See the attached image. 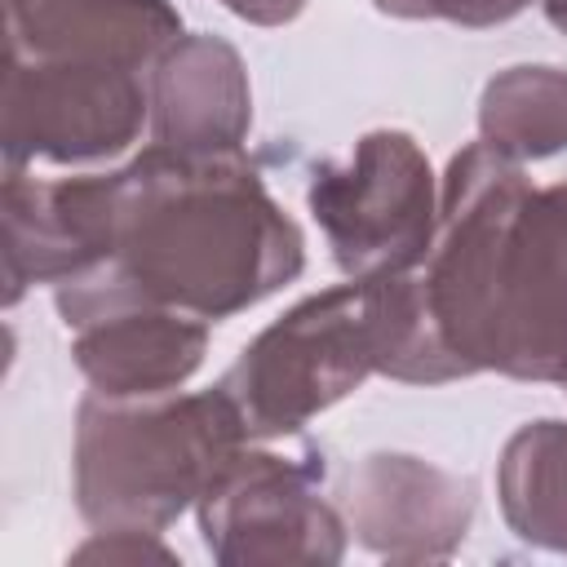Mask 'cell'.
<instances>
[{
    "mask_svg": "<svg viewBox=\"0 0 567 567\" xmlns=\"http://www.w3.org/2000/svg\"><path fill=\"white\" fill-rule=\"evenodd\" d=\"M421 292L465 377L567 381V182L532 186L483 142L447 159Z\"/></svg>",
    "mask_w": 567,
    "mask_h": 567,
    "instance_id": "1",
    "label": "cell"
},
{
    "mask_svg": "<svg viewBox=\"0 0 567 567\" xmlns=\"http://www.w3.org/2000/svg\"><path fill=\"white\" fill-rule=\"evenodd\" d=\"M102 213L106 257L93 270L213 323L306 270L301 226L239 151L199 155L155 142L102 173Z\"/></svg>",
    "mask_w": 567,
    "mask_h": 567,
    "instance_id": "2",
    "label": "cell"
},
{
    "mask_svg": "<svg viewBox=\"0 0 567 567\" xmlns=\"http://www.w3.org/2000/svg\"><path fill=\"white\" fill-rule=\"evenodd\" d=\"M408 385L461 381L425 310L421 275L319 288L266 323L217 381L252 439H284L354 394L368 377Z\"/></svg>",
    "mask_w": 567,
    "mask_h": 567,
    "instance_id": "3",
    "label": "cell"
},
{
    "mask_svg": "<svg viewBox=\"0 0 567 567\" xmlns=\"http://www.w3.org/2000/svg\"><path fill=\"white\" fill-rule=\"evenodd\" d=\"M248 443L221 385L195 394L111 399L89 390L75 408L71 492L93 532L173 527Z\"/></svg>",
    "mask_w": 567,
    "mask_h": 567,
    "instance_id": "4",
    "label": "cell"
},
{
    "mask_svg": "<svg viewBox=\"0 0 567 567\" xmlns=\"http://www.w3.org/2000/svg\"><path fill=\"white\" fill-rule=\"evenodd\" d=\"M306 204L350 279L416 270L439 221L434 168L403 128H368L350 159H319Z\"/></svg>",
    "mask_w": 567,
    "mask_h": 567,
    "instance_id": "5",
    "label": "cell"
},
{
    "mask_svg": "<svg viewBox=\"0 0 567 567\" xmlns=\"http://www.w3.org/2000/svg\"><path fill=\"white\" fill-rule=\"evenodd\" d=\"M199 536L221 567H332L350 523L323 492L319 452L239 447L195 501Z\"/></svg>",
    "mask_w": 567,
    "mask_h": 567,
    "instance_id": "6",
    "label": "cell"
},
{
    "mask_svg": "<svg viewBox=\"0 0 567 567\" xmlns=\"http://www.w3.org/2000/svg\"><path fill=\"white\" fill-rule=\"evenodd\" d=\"M146 120L151 89L128 66L9 53L0 102L4 168L115 159L142 137Z\"/></svg>",
    "mask_w": 567,
    "mask_h": 567,
    "instance_id": "7",
    "label": "cell"
},
{
    "mask_svg": "<svg viewBox=\"0 0 567 567\" xmlns=\"http://www.w3.org/2000/svg\"><path fill=\"white\" fill-rule=\"evenodd\" d=\"M58 319L71 332V359L97 394L151 399L182 390L208 354V319L146 301L102 270L53 288Z\"/></svg>",
    "mask_w": 567,
    "mask_h": 567,
    "instance_id": "8",
    "label": "cell"
},
{
    "mask_svg": "<svg viewBox=\"0 0 567 567\" xmlns=\"http://www.w3.org/2000/svg\"><path fill=\"white\" fill-rule=\"evenodd\" d=\"M350 536L390 563L452 558L470 536L474 483L412 452H368L341 483Z\"/></svg>",
    "mask_w": 567,
    "mask_h": 567,
    "instance_id": "9",
    "label": "cell"
},
{
    "mask_svg": "<svg viewBox=\"0 0 567 567\" xmlns=\"http://www.w3.org/2000/svg\"><path fill=\"white\" fill-rule=\"evenodd\" d=\"M4 306H18L31 284H66L106 257L102 173L31 177L4 168Z\"/></svg>",
    "mask_w": 567,
    "mask_h": 567,
    "instance_id": "10",
    "label": "cell"
},
{
    "mask_svg": "<svg viewBox=\"0 0 567 567\" xmlns=\"http://www.w3.org/2000/svg\"><path fill=\"white\" fill-rule=\"evenodd\" d=\"M151 133L173 151H239L252 128V84L239 49L221 35H182L146 75Z\"/></svg>",
    "mask_w": 567,
    "mask_h": 567,
    "instance_id": "11",
    "label": "cell"
},
{
    "mask_svg": "<svg viewBox=\"0 0 567 567\" xmlns=\"http://www.w3.org/2000/svg\"><path fill=\"white\" fill-rule=\"evenodd\" d=\"M182 40L168 0H9V53L146 71Z\"/></svg>",
    "mask_w": 567,
    "mask_h": 567,
    "instance_id": "12",
    "label": "cell"
},
{
    "mask_svg": "<svg viewBox=\"0 0 567 567\" xmlns=\"http://www.w3.org/2000/svg\"><path fill=\"white\" fill-rule=\"evenodd\" d=\"M496 501L505 527L523 545L567 554V421L540 416L505 439Z\"/></svg>",
    "mask_w": 567,
    "mask_h": 567,
    "instance_id": "13",
    "label": "cell"
},
{
    "mask_svg": "<svg viewBox=\"0 0 567 567\" xmlns=\"http://www.w3.org/2000/svg\"><path fill=\"white\" fill-rule=\"evenodd\" d=\"M478 142L514 164L567 151V66L518 62L496 71L478 97Z\"/></svg>",
    "mask_w": 567,
    "mask_h": 567,
    "instance_id": "14",
    "label": "cell"
},
{
    "mask_svg": "<svg viewBox=\"0 0 567 567\" xmlns=\"http://www.w3.org/2000/svg\"><path fill=\"white\" fill-rule=\"evenodd\" d=\"M372 4L390 18H408V22L439 18V22H456L470 31L501 27V22L518 18L523 9H532V0H372Z\"/></svg>",
    "mask_w": 567,
    "mask_h": 567,
    "instance_id": "15",
    "label": "cell"
},
{
    "mask_svg": "<svg viewBox=\"0 0 567 567\" xmlns=\"http://www.w3.org/2000/svg\"><path fill=\"white\" fill-rule=\"evenodd\" d=\"M71 558H80V563H89V558H102V563H146V558L177 563V549H168V545L159 540V532L111 527V532H93Z\"/></svg>",
    "mask_w": 567,
    "mask_h": 567,
    "instance_id": "16",
    "label": "cell"
},
{
    "mask_svg": "<svg viewBox=\"0 0 567 567\" xmlns=\"http://www.w3.org/2000/svg\"><path fill=\"white\" fill-rule=\"evenodd\" d=\"M235 18H244V22H252V27H284V22H292L310 0H221Z\"/></svg>",
    "mask_w": 567,
    "mask_h": 567,
    "instance_id": "17",
    "label": "cell"
},
{
    "mask_svg": "<svg viewBox=\"0 0 567 567\" xmlns=\"http://www.w3.org/2000/svg\"><path fill=\"white\" fill-rule=\"evenodd\" d=\"M540 9H545V22L567 35V0H540Z\"/></svg>",
    "mask_w": 567,
    "mask_h": 567,
    "instance_id": "18",
    "label": "cell"
}]
</instances>
